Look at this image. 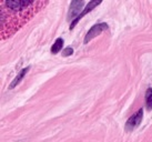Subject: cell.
<instances>
[{
    "label": "cell",
    "instance_id": "obj_8",
    "mask_svg": "<svg viewBox=\"0 0 152 142\" xmlns=\"http://www.w3.org/2000/svg\"><path fill=\"white\" fill-rule=\"evenodd\" d=\"M145 105L148 110H152V89L149 88L145 92Z\"/></svg>",
    "mask_w": 152,
    "mask_h": 142
},
{
    "label": "cell",
    "instance_id": "obj_4",
    "mask_svg": "<svg viewBox=\"0 0 152 142\" xmlns=\"http://www.w3.org/2000/svg\"><path fill=\"white\" fill-rule=\"evenodd\" d=\"M86 2L85 1H72L70 4V9H69V12H68V20L70 21L75 18H78V16L80 15V11L83 4Z\"/></svg>",
    "mask_w": 152,
    "mask_h": 142
},
{
    "label": "cell",
    "instance_id": "obj_7",
    "mask_svg": "<svg viewBox=\"0 0 152 142\" xmlns=\"http://www.w3.org/2000/svg\"><path fill=\"white\" fill-rule=\"evenodd\" d=\"M62 46H64V39L62 38H58L55 41V43L51 47V52L53 54L58 53L61 49H62Z\"/></svg>",
    "mask_w": 152,
    "mask_h": 142
},
{
    "label": "cell",
    "instance_id": "obj_2",
    "mask_svg": "<svg viewBox=\"0 0 152 142\" xmlns=\"http://www.w3.org/2000/svg\"><path fill=\"white\" fill-rule=\"evenodd\" d=\"M142 119H143V110L139 109L133 116H131L128 119L127 123H126V130L127 131H133L134 129H137L142 121Z\"/></svg>",
    "mask_w": 152,
    "mask_h": 142
},
{
    "label": "cell",
    "instance_id": "obj_5",
    "mask_svg": "<svg viewBox=\"0 0 152 142\" xmlns=\"http://www.w3.org/2000/svg\"><path fill=\"white\" fill-rule=\"evenodd\" d=\"M100 4H101V1H90V2L88 4V6H87V7L85 8V10H83V11H82V12H81L80 15L78 16V18H76V19H75V20H73V21L71 22V26H70V29H73V28H75V26L77 25V22H78V21L80 20L81 18L83 17V16H86V15H87L88 12H90V11H92L93 9L96 8L97 6H99Z\"/></svg>",
    "mask_w": 152,
    "mask_h": 142
},
{
    "label": "cell",
    "instance_id": "obj_9",
    "mask_svg": "<svg viewBox=\"0 0 152 142\" xmlns=\"http://www.w3.org/2000/svg\"><path fill=\"white\" fill-rule=\"evenodd\" d=\"M72 53H73V49H72L71 47H68V48H66V49L62 51V56H64V57H69V56H71Z\"/></svg>",
    "mask_w": 152,
    "mask_h": 142
},
{
    "label": "cell",
    "instance_id": "obj_1",
    "mask_svg": "<svg viewBox=\"0 0 152 142\" xmlns=\"http://www.w3.org/2000/svg\"><path fill=\"white\" fill-rule=\"evenodd\" d=\"M47 4L40 0H0V38L13 36Z\"/></svg>",
    "mask_w": 152,
    "mask_h": 142
},
{
    "label": "cell",
    "instance_id": "obj_6",
    "mask_svg": "<svg viewBox=\"0 0 152 142\" xmlns=\"http://www.w3.org/2000/svg\"><path fill=\"white\" fill-rule=\"evenodd\" d=\"M29 69H30V67H27V68H25V69H22L19 73H18V75L13 79V81L10 83V86H9V89H13L16 86H18V84L21 82V80L25 78V75H27V72L29 71Z\"/></svg>",
    "mask_w": 152,
    "mask_h": 142
},
{
    "label": "cell",
    "instance_id": "obj_3",
    "mask_svg": "<svg viewBox=\"0 0 152 142\" xmlns=\"http://www.w3.org/2000/svg\"><path fill=\"white\" fill-rule=\"evenodd\" d=\"M107 29H108V25H107V23H104V22L94 25L92 28L88 31V34H86L85 43H88L89 41H91L93 38H96L98 34H100L102 31H104V30H107Z\"/></svg>",
    "mask_w": 152,
    "mask_h": 142
}]
</instances>
